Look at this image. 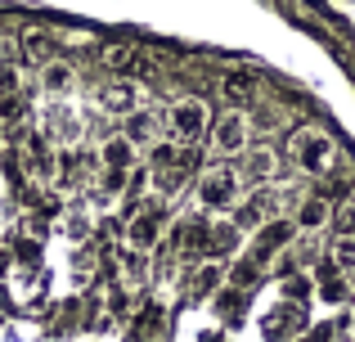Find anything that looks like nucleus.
Listing matches in <instances>:
<instances>
[{"instance_id":"5701e85b","label":"nucleus","mask_w":355,"mask_h":342,"mask_svg":"<svg viewBox=\"0 0 355 342\" xmlns=\"http://www.w3.org/2000/svg\"><path fill=\"white\" fill-rule=\"evenodd\" d=\"M333 225H338V234H351L355 239V194H347V198L333 207Z\"/></svg>"},{"instance_id":"6ab92c4d","label":"nucleus","mask_w":355,"mask_h":342,"mask_svg":"<svg viewBox=\"0 0 355 342\" xmlns=\"http://www.w3.org/2000/svg\"><path fill=\"white\" fill-rule=\"evenodd\" d=\"M117 262H121V275H126L130 284H144V280H148V253H139V248L126 243Z\"/></svg>"},{"instance_id":"aec40b11","label":"nucleus","mask_w":355,"mask_h":342,"mask_svg":"<svg viewBox=\"0 0 355 342\" xmlns=\"http://www.w3.org/2000/svg\"><path fill=\"white\" fill-rule=\"evenodd\" d=\"M23 50L32 54V59L50 63V59H54V36L41 32V27H27V32H23Z\"/></svg>"},{"instance_id":"b1692460","label":"nucleus","mask_w":355,"mask_h":342,"mask_svg":"<svg viewBox=\"0 0 355 342\" xmlns=\"http://www.w3.org/2000/svg\"><path fill=\"white\" fill-rule=\"evenodd\" d=\"M311 289H315L311 275H288V280H284V298L293 302V307H302V302L311 298Z\"/></svg>"},{"instance_id":"423d86ee","label":"nucleus","mask_w":355,"mask_h":342,"mask_svg":"<svg viewBox=\"0 0 355 342\" xmlns=\"http://www.w3.org/2000/svg\"><path fill=\"white\" fill-rule=\"evenodd\" d=\"M162 221H166V207L157 198H144L135 207V216H130V225H126V243L139 248V253H148V248L157 243V234H162Z\"/></svg>"},{"instance_id":"c85d7f7f","label":"nucleus","mask_w":355,"mask_h":342,"mask_svg":"<svg viewBox=\"0 0 355 342\" xmlns=\"http://www.w3.org/2000/svg\"><path fill=\"white\" fill-rule=\"evenodd\" d=\"M86 230H90V221H86V216H72V225H68V234H72V239H86Z\"/></svg>"},{"instance_id":"393cba45","label":"nucleus","mask_w":355,"mask_h":342,"mask_svg":"<svg viewBox=\"0 0 355 342\" xmlns=\"http://www.w3.org/2000/svg\"><path fill=\"white\" fill-rule=\"evenodd\" d=\"M126 176L130 171H121V167H104V171H99V189H104L108 198H117V194L126 189Z\"/></svg>"},{"instance_id":"dca6fc26","label":"nucleus","mask_w":355,"mask_h":342,"mask_svg":"<svg viewBox=\"0 0 355 342\" xmlns=\"http://www.w3.org/2000/svg\"><path fill=\"white\" fill-rule=\"evenodd\" d=\"M220 95H225L234 108H243V104L252 108V99H257V86H252L248 72H225V77H220Z\"/></svg>"},{"instance_id":"20e7f679","label":"nucleus","mask_w":355,"mask_h":342,"mask_svg":"<svg viewBox=\"0 0 355 342\" xmlns=\"http://www.w3.org/2000/svg\"><path fill=\"white\" fill-rule=\"evenodd\" d=\"M248 135H252V117L243 113V108H230V113H220L216 126H211V149H216L220 158H239V153L248 149Z\"/></svg>"},{"instance_id":"c756f323","label":"nucleus","mask_w":355,"mask_h":342,"mask_svg":"<svg viewBox=\"0 0 355 342\" xmlns=\"http://www.w3.org/2000/svg\"><path fill=\"white\" fill-rule=\"evenodd\" d=\"M0 68H14V41H0Z\"/></svg>"},{"instance_id":"f3484780","label":"nucleus","mask_w":355,"mask_h":342,"mask_svg":"<svg viewBox=\"0 0 355 342\" xmlns=\"http://www.w3.org/2000/svg\"><path fill=\"white\" fill-rule=\"evenodd\" d=\"M180 144L166 135V140H153L148 144V171H180Z\"/></svg>"},{"instance_id":"4be33fe9","label":"nucleus","mask_w":355,"mask_h":342,"mask_svg":"<svg viewBox=\"0 0 355 342\" xmlns=\"http://www.w3.org/2000/svg\"><path fill=\"white\" fill-rule=\"evenodd\" d=\"M144 194H148V167H130L121 198H126V203H144Z\"/></svg>"},{"instance_id":"39448f33","label":"nucleus","mask_w":355,"mask_h":342,"mask_svg":"<svg viewBox=\"0 0 355 342\" xmlns=\"http://www.w3.org/2000/svg\"><path fill=\"white\" fill-rule=\"evenodd\" d=\"M166 126H171L175 144H198L207 135V108H202V99H175L171 113H166Z\"/></svg>"},{"instance_id":"bb28decb","label":"nucleus","mask_w":355,"mask_h":342,"mask_svg":"<svg viewBox=\"0 0 355 342\" xmlns=\"http://www.w3.org/2000/svg\"><path fill=\"white\" fill-rule=\"evenodd\" d=\"M257 271H261V266L243 257V262L234 266V289H252V284H257Z\"/></svg>"},{"instance_id":"7ed1b4c3","label":"nucleus","mask_w":355,"mask_h":342,"mask_svg":"<svg viewBox=\"0 0 355 342\" xmlns=\"http://www.w3.org/2000/svg\"><path fill=\"white\" fill-rule=\"evenodd\" d=\"M239 171L234 167H225V162H220V167H207L202 171V180H198V203L207 212H230L239 203Z\"/></svg>"},{"instance_id":"f8f14e48","label":"nucleus","mask_w":355,"mask_h":342,"mask_svg":"<svg viewBox=\"0 0 355 342\" xmlns=\"http://www.w3.org/2000/svg\"><path fill=\"white\" fill-rule=\"evenodd\" d=\"M45 135H50V140H59V144H77V135H81L77 113H72V108H63V104H50V113H45Z\"/></svg>"},{"instance_id":"f257e3e1","label":"nucleus","mask_w":355,"mask_h":342,"mask_svg":"<svg viewBox=\"0 0 355 342\" xmlns=\"http://www.w3.org/2000/svg\"><path fill=\"white\" fill-rule=\"evenodd\" d=\"M333 158H338V144H333V135L320 131V126H302V131L288 140V162L302 176H324L333 167Z\"/></svg>"},{"instance_id":"ddd939ff","label":"nucleus","mask_w":355,"mask_h":342,"mask_svg":"<svg viewBox=\"0 0 355 342\" xmlns=\"http://www.w3.org/2000/svg\"><path fill=\"white\" fill-rule=\"evenodd\" d=\"M239 230H234V221H211V225H207V248H202V253H207V257H216V262H220V257H234L239 253Z\"/></svg>"},{"instance_id":"0eeeda50","label":"nucleus","mask_w":355,"mask_h":342,"mask_svg":"<svg viewBox=\"0 0 355 342\" xmlns=\"http://www.w3.org/2000/svg\"><path fill=\"white\" fill-rule=\"evenodd\" d=\"M275 176H279V153L270 149V144L243 149V176L239 180H248L252 189H266V185H275Z\"/></svg>"},{"instance_id":"cd10ccee","label":"nucleus","mask_w":355,"mask_h":342,"mask_svg":"<svg viewBox=\"0 0 355 342\" xmlns=\"http://www.w3.org/2000/svg\"><path fill=\"white\" fill-rule=\"evenodd\" d=\"M18 113H23V99H18V95H0V126L14 122Z\"/></svg>"},{"instance_id":"9d476101","label":"nucleus","mask_w":355,"mask_h":342,"mask_svg":"<svg viewBox=\"0 0 355 342\" xmlns=\"http://www.w3.org/2000/svg\"><path fill=\"white\" fill-rule=\"evenodd\" d=\"M315 289H320V302H329V307H342V302L351 298V289H347V280H342V271L324 257L320 262V271H315Z\"/></svg>"},{"instance_id":"9b49d317","label":"nucleus","mask_w":355,"mask_h":342,"mask_svg":"<svg viewBox=\"0 0 355 342\" xmlns=\"http://www.w3.org/2000/svg\"><path fill=\"white\" fill-rule=\"evenodd\" d=\"M121 140H126L130 149H139V144H153V140H157V117L148 113V108H135L130 117H121Z\"/></svg>"},{"instance_id":"7c9ffc66","label":"nucleus","mask_w":355,"mask_h":342,"mask_svg":"<svg viewBox=\"0 0 355 342\" xmlns=\"http://www.w3.org/2000/svg\"><path fill=\"white\" fill-rule=\"evenodd\" d=\"M0 140H5V126H0Z\"/></svg>"},{"instance_id":"a211bd4d","label":"nucleus","mask_w":355,"mask_h":342,"mask_svg":"<svg viewBox=\"0 0 355 342\" xmlns=\"http://www.w3.org/2000/svg\"><path fill=\"white\" fill-rule=\"evenodd\" d=\"M99 162H104V167H121V171H130V167H135V149H130L121 135H113V140H104V149H99Z\"/></svg>"},{"instance_id":"4468645a","label":"nucleus","mask_w":355,"mask_h":342,"mask_svg":"<svg viewBox=\"0 0 355 342\" xmlns=\"http://www.w3.org/2000/svg\"><path fill=\"white\" fill-rule=\"evenodd\" d=\"M333 221V207L329 198H320V194H311V198L297 203V216H293V230H324Z\"/></svg>"},{"instance_id":"f03ea898","label":"nucleus","mask_w":355,"mask_h":342,"mask_svg":"<svg viewBox=\"0 0 355 342\" xmlns=\"http://www.w3.org/2000/svg\"><path fill=\"white\" fill-rule=\"evenodd\" d=\"M279 207H284V194H279L275 185H266V189H252L243 203H234V207H230L234 216H230V221H234L239 234H257L266 221L279 216Z\"/></svg>"},{"instance_id":"1a4fd4ad","label":"nucleus","mask_w":355,"mask_h":342,"mask_svg":"<svg viewBox=\"0 0 355 342\" xmlns=\"http://www.w3.org/2000/svg\"><path fill=\"white\" fill-rule=\"evenodd\" d=\"M99 108L113 117H130L139 108V86L135 81H108L104 90H99Z\"/></svg>"},{"instance_id":"a878e982","label":"nucleus","mask_w":355,"mask_h":342,"mask_svg":"<svg viewBox=\"0 0 355 342\" xmlns=\"http://www.w3.org/2000/svg\"><path fill=\"white\" fill-rule=\"evenodd\" d=\"M216 284H220V266H216V262H211V266H202V271L193 275V293H198V298H202V293H211Z\"/></svg>"},{"instance_id":"6e6552de","label":"nucleus","mask_w":355,"mask_h":342,"mask_svg":"<svg viewBox=\"0 0 355 342\" xmlns=\"http://www.w3.org/2000/svg\"><path fill=\"white\" fill-rule=\"evenodd\" d=\"M293 234H297L293 221H284V216L266 221V225L257 230V243H252V257H248V262H257V266H261V262H270V257H275L284 243H293Z\"/></svg>"},{"instance_id":"412c9836","label":"nucleus","mask_w":355,"mask_h":342,"mask_svg":"<svg viewBox=\"0 0 355 342\" xmlns=\"http://www.w3.org/2000/svg\"><path fill=\"white\" fill-rule=\"evenodd\" d=\"M329 262L338 266L342 275H347V271H355V239H351V234H338V239L329 243Z\"/></svg>"},{"instance_id":"2eb2a0df","label":"nucleus","mask_w":355,"mask_h":342,"mask_svg":"<svg viewBox=\"0 0 355 342\" xmlns=\"http://www.w3.org/2000/svg\"><path fill=\"white\" fill-rule=\"evenodd\" d=\"M41 90L45 95H68L72 90V63H63V59L41 63Z\"/></svg>"}]
</instances>
